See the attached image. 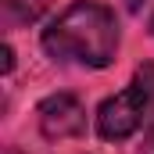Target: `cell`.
Segmentation results:
<instances>
[{"label":"cell","mask_w":154,"mask_h":154,"mask_svg":"<svg viewBox=\"0 0 154 154\" xmlns=\"http://www.w3.org/2000/svg\"><path fill=\"white\" fill-rule=\"evenodd\" d=\"M43 50L61 65H82V68H108L118 50V22L115 11L97 0H75L68 4L47 29H43Z\"/></svg>","instance_id":"cell-1"},{"label":"cell","mask_w":154,"mask_h":154,"mask_svg":"<svg viewBox=\"0 0 154 154\" xmlns=\"http://www.w3.org/2000/svg\"><path fill=\"white\" fill-rule=\"evenodd\" d=\"M151 93H154V72L151 68H140L136 79L115 93V97H108L100 108H97V133L104 136V140H129L140 125H143V118L151 111Z\"/></svg>","instance_id":"cell-2"},{"label":"cell","mask_w":154,"mask_h":154,"mask_svg":"<svg viewBox=\"0 0 154 154\" xmlns=\"http://www.w3.org/2000/svg\"><path fill=\"white\" fill-rule=\"evenodd\" d=\"M36 115H39V133L47 140H68L86 129V108L72 93H50L47 100H39Z\"/></svg>","instance_id":"cell-3"},{"label":"cell","mask_w":154,"mask_h":154,"mask_svg":"<svg viewBox=\"0 0 154 154\" xmlns=\"http://www.w3.org/2000/svg\"><path fill=\"white\" fill-rule=\"evenodd\" d=\"M43 11H47V0H4L7 22H36Z\"/></svg>","instance_id":"cell-4"},{"label":"cell","mask_w":154,"mask_h":154,"mask_svg":"<svg viewBox=\"0 0 154 154\" xmlns=\"http://www.w3.org/2000/svg\"><path fill=\"white\" fill-rule=\"evenodd\" d=\"M14 68V54H11V47H4V72H11Z\"/></svg>","instance_id":"cell-5"},{"label":"cell","mask_w":154,"mask_h":154,"mask_svg":"<svg viewBox=\"0 0 154 154\" xmlns=\"http://www.w3.org/2000/svg\"><path fill=\"white\" fill-rule=\"evenodd\" d=\"M140 4H143V0H125V7H129V11H140Z\"/></svg>","instance_id":"cell-6"},{"label":"cell","mask_w":154,"mask_h":154,"mask_svg":"<svg viewBox=\"0 0 154 154\" xmlns=\"http://www.w3.org/2000/svg\"><path fill=\"white\" fill-rule=\"evenodd\" d=\"M151 32H154V14H151Z\"/></svg>","instance_id":"cell-7"}]
</instances>
